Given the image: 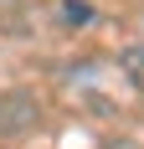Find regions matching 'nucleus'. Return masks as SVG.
I'll return each instance as SVG.
<instances>
[{
	"instance_id": "obj_1",
	"label": "nucleus",
	"mask_w": 144,
	"mask_h": 149,
	"mask_svg": "<svg viewBox=\"0 0 144 149\" xmlns=\"http://www.w3.org/2000/svg\"><path fill=\"white\" fill-rule=\"evenodd\" d=\"M62 5H67V21H93V10H87L82 0H62Z\"/></svg>"
},
{
	"instance_id": "obj_2",
	"label": "nucleus",
	"mask_w": 144,
	"mask_h": 149,
	"mask_svg": "<svg viewBox=\"0 0 144 149\" xmlns=\"http://www.w3.org/2000/svg\"><path fill=\"white\" fill-rule=\"evenodd\" d=\"M129 72H134V82L144 88V46H139V52H129Z\"/></svg>"
}]
</instances>
